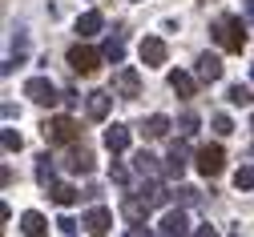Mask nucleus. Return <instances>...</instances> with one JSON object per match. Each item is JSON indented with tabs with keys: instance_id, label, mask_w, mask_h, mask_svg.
<instances>
[{
	"instance_id": "412c9836",
	"label": "nucleus",
	"mask_w": 254,
	"mask_h": 237,
	"mask_svg": "<svg viewBox=\"0 0 254 237\" xmlns=\"http://www.w3.org/2000/svg\"><path fill=\"white\" fill-rule=\"evenodd\" d=\"M37 181H41L45 189L57 181V169H53V157H49V153H45V157H37Z\"/></svg>"
},
{
	"instance_id": "9b49d317",
	"label": "nucleus",
	"mask_w": 254,
	"mask_h": 237,
	"mask_svg": "<svg viewBox=\"0 0 254 237\" xmlns=\"http://www.w3.org/2000/svg\"><path fill=\"white\" fill-rule=\"evenodd\" d=\"M105 149L117 157V153H125V149H129V129H125V125H109L105 129Z\"/></svg>"
},
{
	"instance_id": "dca6fc26",
	"label": "nucleus",
	"mask_w": 254,
	"mask_h": 237,
	"mask_svg": "<svg viewBox=\"0 0 254 237\" xmlns=\"http://www.w3.org/2000/svg\"><path fill=\"white\" fill-rule=\"evenodd\" d=\"M162 233H190V221H186V213L182 209H170L166 217H162V225H157Z\"/></svg>"
},
{
	"instance_id": "423d86ee",
	"label": "nucleus",
	"mask_w": 254,
	"mask_h": 237,
	"mask_svg": "<svg viewBox=\"0 0 254 237\" xmlns=\"http://www.w3.org/2000/svg\"><path fill=\"white\" fill-rule=\"evenodd\" d=\"M113 93H117L121 100H137V96H141V77H137V69H117V73H113Z\"/></svg>"
},
{
	"instance_id": "a211bd4d",
	"label": "nucleus",
	"mask_w": 254,
	"mask_h": 237,
	"mask_svg": "<svg viewBox=\"0 0 254 237\" xmlns=\"http://www.w3.org/2000/svg\"><path fill=\"white\" fill-rule=\"evenodd\" d=\"M20 229H24V233H28V237H41V233H45V229H49V221H45V217H41V213H37V209H28V213H24V217H20Z\"/></svg>"
},
{
	"instance_id": "393cba45",
	"label": "nucleus",
	"mask_w": 254,
	"mask_h": 237,
	"mask_svg": "<svg viewBox=\"0 0 254 237\" xmlns=\"http://www.w3.org/2000/svg\"><path fill=\"white\" fill-rule=\"evenodd\" d=\"M0 141H4V149H8V153H20V145H24L16 129H4V133H0Z\"/></svg>"
},
{
	"instance_id": "bb28decb",
	"label": "nucleus",
	"mask_w": 254,
	"mask_h": 237,
	"mask_svg": "<svg viewBox=\"0 0 254 237\" xmlns=\"http://www.w3.org/2000/svg\"><path fill=\"white\" fill-rule=\"evenodd\" d=\"M198 133V113H182V137H194Z\"/></svg>"
},
{
	"instance_id": "72a5a7b5",
	"label": "nucleus",
	"mask_w": 254,
	"mask_h": 237,
	"mask_svg": "<svg viewBox=\"0 0 254 237\" xmlns=\"http://www.w3.org/2000/svg\"><path fill=\"white\" fill-rule=\"evenodd\" d=\"M250 129H254V117H250Z\"/></svg>"
},
{
	"instance_id": "7c9ffc66",
	"label": "nucleus",
	"mask_w": 254,
	"mask_h": 237,
	"mask_svg": "<svg viewBox=\"0 0 254 237\" xmlns=\"http://www.w3.org/2000/svg\"><path fill=\"white\" fill-rule=\"evenodd\" d=\"M61 100H65V105H69V109H73V105H77V100H81V96H77V93H73V89H65V93H61Z\"/></svg>"
},
{
	"instance_id": "473e14b6",
	"label": "nucleus",
	"mask_w": 254,
	"mask_h": 237,
	"mask_svg": "<svg viewBox=\"0 0 254 237\" xmlns=\"http://www.w3.org/2000/svg\"><path fill=\"white\" fill-rule=\"evenodd\" d=\"M250 81H254V69H250Z\"/></svg>"
},
{
	"instance_id": "1a4fd4ad",
	"label": "nucleus",
	"mask_w": 254,
	"mask_h": 237,
	"mask_svg": "<svg viewBox=\"0 0 254 237\" xmlns=\"http://www.w3.org/2000/svg\"><path fill=\"white\" fill-rule=\"evenodd\" d=\"M113 109V93L109 89H97V93H89V117L93 121H105Z\"/></svg>"
},
{
	"instance_id": "c85d7f7f",
	"label": "nucleus",
	"mask_w": 254,
	"mask_h": 237,
	"mask_svg": "<svg viewBox=\"0 0 254 237\" xmlns=\"http://www.w3.org/2000/svg\"><path fill=\"white\" fill-rule=\"evenodd\" d=\"M109 177H113L117 185H129V169H125V165H113V169H109Z\"/></svg>"
},
{
	"instance_id": "2eb2a0df",
	"label": "nucleus",
	"mask_w": 254,
	"mask_h": 237,
	"mask_svg": "<svg viewBox=\"0 0 254 237\" xmlns=\"http://www.w3.org/2000/svg\"><path fill=\"white\" fill-rule=\"evenodd\" d=\"M65 169H69V173H89V169H93V153L89 149H73L65 157Z\"/></svg>"
},
{
	"instance_id": "0eeeda50",
	"label": "nucleus",
	"mask_w": 254,
	"mask_h": 237,
	"mask_svg": "<svg viewBox=\"0 0 254 237\" xmlns=\"http://www.w3.org/2000/svg\"><path fill=\"white\" fill-rule=\"evenodd\" d=\"M137 52H141V64H145V69H157V64H166V56H170V48H166L162 37H145Z\"/></svg>"
},
{
	"instance_id": "b1692460",
	"label": "nucleus",
	"mask_w": 254,
	"mask_h": 237,
	"mask_svg": "<svg viewBox=\"0 0 254 237\" xmlns=\"http://www.w3.org/2000/svg\"><path fill=\"white\" fill-rule=\"evenodd\" d=\"M234 185L238 189H254V165H242L238 173H234Z\"/></svg>"
},
{
	"instance_id": "6e6552de",
	"label": "nucleus",
	"mask_w": 254,
	"mask_h": 237,
	"mask_svg": "<svg viewBox=\"0 0 254 237\" xmlns=\"http://www.w3.org/2000/svg\"><path fill=\"white\" fill-rule=\"evenodd\" d=\"M81 225H85L89 233H109V229H113V213H109L105 205H93V209L81 217Z\"/></svg>"
},
{
	"instance_id": "f8f14e48",
	"label": "nucleus",
	"mask_w": 254,
	"mask_h": 237,
	"mask_svg": "<svg viewBox=\"0 0 254 237\" xmlns=\"http://www.w3.org/2000/svg\"><path fill=\"white\" fill-rule=\"evenodd\" d=\"M186 165H190V161H186V145L174 141V145H170V157H166V165H162V169H166V177H182V173H186Z\"/></svg>"
},
{
	"instance_id": "c756f323",
	"label": "nucleus",
	"mask_w": 254,
	"mask_h": 237,
	"mask_svg": "<svg viewBox=\"0 0 254 237\" xmlns=\"http://www.w3.org/2000/svg\"><path fill=\"white\" fill-rule=\"evenodd\" d=\"M57 229H61V233H77V221L65 213V217H57Z\"/></svg>"
},
{
	"instance_id": "f257e3e1",
	"label": "nucleus",
	"mask_w": 254,
	"mask_h": 237,
	"mask_svg": "<svg viewBox=\"0 0 254 237\" xmlns=\"http://www.w3.org/2000/svg\"><path fill=\"white\" fill-rule=\"evenodd\" d=\"M210 32H214V41L226 48V52H242L246 48V24H242V16H218L214 24H210Z\"/></svg>"
},
{
	"instance_id": "5701e85b",
	"label": "nucleus",
	"mask_w": 254,
	"mask_h": 237,
	"mask_svg": "<svg viewBox=\"0 0 254 237\" xmlns=\"http://www.w3.org/2000/svg\"><path fill=\"white\" fill-rule=\"evenodd\" d=\"M101 52H105V60H113V64H121V60H125V41H121V37H109Z\"/></svg>"
},
{
	"instance_id": "f3484780",
	"label": "nucleus",
	"mask_w": 254,
	"mask_h": 237,
	"mask_svg": "<svg viewBox=\"0 0 254 237\" xmlns=\"http://www.w3.org/2000/svg\"><path fill=\"white\" fill-rule=\"evenodd\" d=\"M170 89H174L178 96H194V93H198V81L190 77V73H170Z\"/></svg>"
},
{
	"instance_id": "9d476101",
	"label": "nucleus",
	"mask_w": 254,
	"mask_h": 237,
	"mask_svg": "<svg viewBox=\"0 0 254 237\" xmlns=\"http://www.w3.org/2000/svg\"><path fill=\"white\" fill-rule=\"evenodd\" d=\"M137 129H141V137H145V141H162L166 133H170V117L153 113V117H145V121H141Z\"/></svg>"
},
{
	"instance_id": "aec40b11",
	"label": "nucleus",
	"mask_w": 254,
	"mask_h": 237,
	"mask_svg": "<svg viewBox=\"0 0 254 237\" xmlns=\"http://www.w3.org/2000/svg\"><path fill=\"white\" fill-rule=\"evenodd\" d=\"M226 100H230V105H254V89L250 85H230L226 89Z\"/></svg>"
},
{
	"instance_id": "cd10ccee",
	"label": "nucleus",
	"mask_w": 254,
	"mask_h": 237,
	"mask_svg": "<svg viewBox=\"0 0 254 237\" xmlns=\"http://www.w3.org/2000/svg\"><path fill=\"white\" fill-rule=\"evenodd\" d=\"M174 197L182 201V205H194V201H198V189H190V185H182V189H178Z\"/></svg>"
},
{
	"instance_id": "6ab92c4d",
	"label": "nucleus",
	"mask_w": 254,
	"mask_h": 237,
	"mask_svg": "<svg viewBox=\"0 0 254 237\" xmlns=\"http://www.w3.org/2000/svg\"><path fill=\"white\" fill-rule=\"evenodd\" d=\"M49 193H53V201H57V205H73V201L81 197V193H77L73 185H65V181H53V185H49Z\"/></svg>"
},
{
	"instance_id": "f03ea898",
	"label": "nucleus",
	"mask_w": 254,
	"mask_h": 237,
	"mask_svg": "<svg viewBox=\"0 0 254 237\" xmlns=\"http://www.w3.org/2000/svg\"><path fill=\"white\" fill-rule=\"evenodd\" d=\"M41 133H45L49 145H73V141L81 137V125H77L73 117H49V121L41 125Z\"/></svg>"
},
{
	"instance_id": "ddd939ff",
	"label": "nucleus",
	"mask_w": 254,
	"mask_h": 237,
	"mask_svg": "<svg viewBox=\"0 0 254 237\" xmlns=\"http://www.w3.org/2000/svg\"><path fill=\"white\" fill-rule=\"evenodd\" d=\"M101 24H105V16H101L97 8H89V12H81V16H77V32H81V37H97Z\"/></svg>"
},
{
	"instance_id": "2f4dec72",
	"label": "nucleus",
	"mask_w": 254,
	"mask_h": 237,
	"mask_svg": "<svg viewBox=\"0 0 254 237\" xmlns=\"http://www.w3.org/2000/svg\"><path fill=\"white\" fill-rule=\"evenodd\" d=\"M246 20H254V0H246Z\"/></svg>"
},
{
	"instance_id": "a878e982",
	"label": "nucleus",
	"mask_w": 254,
	"mask_h": 237,
	"mask_svg": "<svg viewBox=\"0 0 254 237\" xmlns=\"http://www.w3.org/2000/svg\"><path fill=\"white\" fill-rule=\"evenodd\" d=\"M214 133H218V137H230V133H234V121H230L226 113H218V117H214Z\"/></svg>"
},
{
	"instance_id": "39448f33",
	"label": "nucleus",
	"mask_w": 254,
	"mask_h": 237,
	"mask_svg": "<svg viewBox=\"0 0 254 237\" xmlns=\"http://www.w3.org/2000/svg\"><path fill=\"white\" fill-rule=\"evenodd\" d=\"M198 173L202 177H218L222 169H226V153H222V145H206V149H198Z\"/></svg>"
},
{
	"instance_id": "7ed1b4c3",
	"label": "nucleus",
	"mask_w": 254,
	"mask_h": 237,
	"mask_svg": "<svg viewBox=\"0 0 254 237\" xmlns=\"http://www.w3.org/2000/svg\"><path fill=\"white\" fill-rule=\"evenodd\" d=\"M65 60H69V69H73V73H81V77H93V73H97V64L105 60V52L89 48V45H73Z\"/></svg>"
},
{
	"instance_id": "20e7f679",
	"label": "nucleus",
	"mask_w": 254,
	"mask_h": 237,
	"mask_svg": "<svg viewBox=\"0 0 254 237\" xmlns=\"http://www.w3.org/2000/svg\"><path fill=\"white\" fill-rule=\"evenodd\" d=\"M24 96L33 100V105H41V109H53L57 100H61V93H57V85H53L49 77H33V81H24Z\"/></svg>"
},
{
	"instance_id": "4be33fe9",
	"label": "nucleus",
	"mask_w": 254,
	"mask_h": 237,
	"mask_svg": "<svg viewBox=\"0 0 254 237\" xmlns=\"http://www.w3.org/2000/svg\"><path fill=\"white\" fill-rule=\"evenodd\" d=\"M133 169H137V173H141V177H153V173H157V157L141 149V153L133 157Z\"/></svg>"
},
{
	"instance_id": "4468645a",
	"label": "nucleus",
	"mask_w": 254,
	"mask_h": 237,
	"mask_svg": "<svg viewBox=\"0 0 254 237\" xmlns=\"http://www.w3.org/2000/svg\"><path fill=\"white\" fill-rule=\"evenodd\" d=\"M198 77H202V81H222V60H218L214 52H202V56H198Z\"/></svg>"
}]
</instances>
